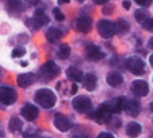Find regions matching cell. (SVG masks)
<instances>
[{"label": "cell", "mask_w": 153, "mask_h": 138, "mask_svg": "<svg viewBox=\"0 0 153 138\" xmlns=\"http://www.w3.org/2000/svg\"><path fill=\"white\" fill-rule=\"evenodd\" d=\"M35 102L39 103V106L43 109H50L55 105L56 97L50 89H40L35 93Z\"/></svg>", "instance_id": "6da1fadb"}, {"label": "cell", "mask_w": 153, "mask_h": 138, "mask_svg": "<svg viewBox=\"0 0 153 138\" xmlns=\"http://www.w3.org/2000/svg\"><path fill=\"white\" fill-rule=\"evenodd\" d=\"M18 99L16 90L10 86H1L0 87V105L1 106H10L13 105Z\"/></svg>", "instance_id": "7a4b0ae2"}, {"label": "cell", "mask_w": 153, "mask_h": 138, "mask_svg": "<svg viewBox=\"0 0 153 138\" xmlns=\"http://www.w3.org/2000/svg\"><path fill=\"white\" fill-rule=\"evenodd\" d=\"M126 69L134 75H143L145 72V63L138 56H130L126 59Z\"/></svg>", "instance_id": "3957f363"}, {"label": "cell", "mask_w": 153, "mask_h": 138, "mask_svg": "<svg viewBox=\"0 0 153 138\" xmlns=\"http://www.w3.org/2000/svg\"><path fill=\"white\" fill-rule=\"evenodd\" d=\"M59 67L56 66L54 62H47V63H45L42 67H40V71H39V74H40V77L43 78L45 80H51V79H54L55 77H58L59 75Z\"/></svg>", "instance_id": "277c9868"}, {"label": "cell", "mask_w": 153, "mask_h": 138, "mask_svg": "<svg viewBox=\"0 0 153 138\" xmlns=\"http://www.w3.org/2000/svg\"><path fill=\"white\" fill-rule=\"evenodd\" d=\"M90 117L94 118V121L97 123L102 125V123H108L109 121L111 120V113H110V110L106 107V105L103 103V105H101V106L98 107V110H95Z\"/></svg>", "instance_id": "5b68a950"}, {"label": "cell", "mask_w": 153, "mask_h": 138, "mask_svg": "<svg viewBox=\"0 0 153 138\" xmlns=\"http://www.w3.org/2000/svg\"><path fill=\"white\" fill-rule=\"evenodd\" d=\"M97 30H98V34L102 38H105V39H109V38H111L116 34L114 23L110 20H101L97 26Z\"/></svg>", "instance_id": "8992f818"}, {"label": "cell", "mask_w": 153, "mask_h": 138, "mask_svg": "<svg viewBox=\"0 0 153 138\" xmlns=\"http://www.w3.org/2000/svg\"><path fill=\"white\" fill-rule=\"evenodd\" d=\"M73 107L78 113H89L91 110V101H90V98H87L85 95L76 97V98L73 99Z\"/></svg>", "instance_id": "52a82bcc"}, {"label": "cell", "mask_w": 153, "mask_h": 138, "mask_svg": "<svg viewBox=\"0 0 153 138\" xmlns=\"http://www.w3.org/2000/svg\"><path fill=\"white\" fill-rule=\"evenodd\" d=\"M122 110H124L128 115L136 118L138 114H140V111H141V105H140V102L136 101V99H126V98H125Z\"/></svg>", "instance_id": "ba28073f"}, {"label": "cell", "mask_w": 153, "mask_h": 138, "mask_svg": "<svg viewBox=\"0 0 153 138\" xmlns=\"http://www.w3.org/2000/svg\"><path fill=\"white\" fill-rule=\"evenodd\" d=\"M54 125H55V128L58 129L59 131H62V133H66V131H69L70 129H71V122H70V120L66 117V115L63 114H55V117H54Z\"/></svg>", "instance_id": "9c48e42d"}, {"label": "cell", "mask_w": 153, "mask_h": 138, "mask_svg": "<svg viewBox=\"0 0 153 138\" xmlns=\"http://www.w3.org/2000/svg\"><path fill=\"white\" fill-rule=\"evenodd\" d=\"M130 89H132V93L136 97H146L149 93V86L145 80H140V79L134 80L132 83V86H130Z\"/></svg>", "instance_id": "30bf717a"}, {"label": "cell", "mask_w": 153, "mask_h": 138, "mask_svg": "<svg viewBox=\"0 0 153 138\" xmlns=\"http://www.w3.org/2000/svg\"><path fill=\"white\" fill-rule=\"evenodd\" d=\"M91 27H93V20H91V18L87 15L79 16L75 21V28L78 30L79 32H83V34L89 32L90 30H91Z\"/></svg>", "instance_id": "8fae6325"}, {"label": "cell", "mask_w": 153, "mask_h": 138, "mask_svg": "<svg viewBox=\"0 0 153 138\" xmlns=\"http://www.w3.org/2000/svg\"><path fill=\"white\" fill-rule=\"evenodd\" d=\"M86 56L89 61H93V62H97V61H101L103 58V52L98 46L95 44H89L86 47Z\"/></svg>", "instance_id": "7c38bea8"}, {"label": "cell", "mask_w": 153, "mask_h": 138, "mask_svg": "<svg viewBox=\"0 0 153 138\" xmlns=\"http://www.w3.org/2000/svg\"><path fill=\"white\" fill-rule=\"evenodd\" d=\"M22 115L26 118L27 121H35L39 115V110H38L36 106L31 103H27L22 107Z\"/></svg>", "instance_id": "4fadbf2b"}, {"label": "cell", "mask_w": 153, "mask_h": 138, "mask_svg": "<svg viewBox=\"0 0 153 138\" xmlns=\"http://www.w3.org/2000/svg\"><path fill=\"white\" fill-rule=\"evenodd\" d=\"M35 80V75L32 72H24V74H19L18 78H16V82H18V86L22 89H26L28 86H31Z\"/></svg>", "instance_id": "5bb4252c"}, {"label": "cell", "mask_w": 153, "mask_h": 138, "mask_svg": "<svg viewBox=\"0 0 153 138\" xmlns=\"http://www.w3.org/2000/svg\"><path fill=\"white\" fill-rule=\"evenodd\" d=\"M124 102H125V98L122 97H118V98H114L111 101L106 102V107L110 110V113H121L122 111V107H124Z\"/></svg>", "instance_id": "9a60e30c"}, {"label": "cell", "mask_w": 153, "mask_h": 138, "mask_svg": "<svg viewBox=\"0 0 153 138\" xmlns=\"http://www.w3.org/2000/svg\"><path fill=\"white\" fill-rule=\"evenodd\" d=\"M122 80H124L122 75L120 74V72H117V71H110L108 75H106V82H108V85L111 86V87L120 86L122 83Z\"/></svg>", "instance_id": "2e32d148"}, {"label": "cell", "mask_w": 153, "mask_h": 138, "mask_svg": "<svg viewBox=\"0 0 153 138\" xmlns=\"http://www.w3.org/2000/svg\"><path fill=\"white\" fill-rule=\"evenodd\" d=\"M82 82H83V86L86 90L89 91H93L95 87H97V77H95L94 74H86L83 75V79H82Z\"/></svg>", "instance_id": "e0dca14e"}, {"label": "cell", "mask_w": 153, "mask_h": 138, "mask_svg": "<svg viewBox=\"0 0 153 138\" xmlns=\"http://www.w3.org/2000/svg\"><path fill=\"white\" fill-rule=\"evenodd\" d=\"M66 75L73 82H82V79H83V72L79 69H76V67H70V69H67Z\"/></svg>", "instance_id": "ac0fdd59"}, {"label": "cell", "mask_w": 153, "mask_h": 138, "mask_svg": "<svg viewBox=\"0 0 153 138\" xmlns=\"http://www.w3.org/2000/svg\"><path fill=\"white\" fill-rule=\"evenodd\" d=\"M126 134L130 138H136L141 134V125L137 122H130L126 126Z\"/></svg>", "instance_id": "d6986e66"}, {"label": "cell", "mask_w": 153, "mask_h": 138, "mask_svg": "<svg viewBox=\"0 0 153 138\" xmlns=\"http://www.w3.org/2000/svg\"><path fill=\"white\" fill-rule=\"evenodd\" d=\"M7 10L10 11L11 13H19V12H23L24 11V5L22 4L19 0H10L7 4Z\"/></svg>", "instance_id": "ffe728a7"}, {"label": "cell", "mask_w": 153, "mask_h": 138, "mask_svg": "<svg viewBox=\"0 0 153 138\" xmlns=\"http://www.w3.org/2000/svg\"><path fill=\"white\" fill-rule=\"evenodd\" d=\"M46 38L50 43H56L62 38V32L58 28H50L46 32Z\"/></svg>", "instance_id": "44dd1931"}, {"label": "cell", "mask_w": 153, "mask_h": 138, "mask_svg": "<svg viewBox=\"0 0 153 138\" xmlns=\"http://www.w3.org/2000/svg\"><path fill=\"white\" fill-rule=\"evenodd\" d=\"M22 128H23V122L19 120L18 117H12L10 120V123H8V129H10L12 133H16V131H20Z\"/></svg>", "instance_id": "7402d4cb"}, {"label": "cell", "mask_w": 153, "mask_h": 138, "mask_svg": "<svg viewBox=\"0 0 153 138\" xmlns=\"http://www.w3.org/2000/svg\"><path fill=\"white\" fill-rule=\"evenodd\" d=\"M34 19H35V21H36L40 27H43V26H46V24L50 23V18H48V16L46 15L43 11H36Z\"/></svg>", "instance_id": "603a6c76"}, {"label": "cell", "mask_w": 153, "mask_h": 138, "mask_svg": "<svg viewBox=\"0 0 153 138\" xmlns=\"http://www.w3.org/2000/svg\"><path fill=\"white\" fill-rule=\"evenodd\" d=\"M114 28H116V32H120V34H124V32L129 31V23L124 19H118V20L114 23Z\"/></svg>", "instance_id": "cb8c5ba5"}, {"label": "cell", "mask_w": 153, "mask_h": 138, "mask_svg": "<svg viewBox=\"0 0 153 138\" xmlns=\"http://www.w3.org/2000/svg\"><path fill=\"white\" fill-rule=\"evenodd\" d=\"M71 54V50H70L69 44H61L58 48V58L59 59H67Z\"/></svg>", "instance_id": "d4e9b609"}, {"label": "cell", "mask_w": 153, "mask_h": 138, "mask_svg": "<svg viewBox=\"0 0 153 138\" xmlns=\"http://www.w3.org/2000/svg\"><path fill=\"white\" fill-rule=\"evenodd\" d=\"M134 18L137 21H140V23H143V21H145L146 19H148V15H146V11L144 10H137L134 12Z\"/></svg>", "instance_id": "484cf974"}, {"label": "cell", "mask_w": 153, "mask_h": 138, "mask_svg": "<svg viewBox=\"0 0 153 138\" xmlns=\"http://www.w3.org/2000/svg\"><path fill=\"white\" fill-rule=\"evenodd\" d=\"M26 24H27V27H28V28H31V30H32V31H36V30H39V28H40V26L36 23V21H35V19H34V18L27 19V20H26Z\"/></svg>", "instance_id": "4316f807"}, {"label": "cell", "mask_w": 153, "mask_h": 138, "mask_svg": "<svg viewBox=\"0 0 153 138\" xmlns=\"http://www.w3.org/2000/svg\"><path fill=\"white\" fill-rule=\"evenodd\" d=\"M24 54H26V48L24 47H16L12 50V56L13 58H20V56H23Z\"/></svg>", "instance_id": "83f0119b"}, {"label": "cell", "mask_w": 153, "mask_h": 138, "mask_svg": "<svg viewBox=\"0 0 153 138\" xmlns=\"http://www.w3.org/2000/svg\"><path fill=\"white\" fill-rule=\"evenodd\" d=\"M23 137H24V138H36V137H38L36 129H34V128L27 129V130L23 133Z\"/></svg>", "instance_id": "f1b7e54d"}, {"label": "cell", "mask_w": 153, "mask_h": 138, "mask_svg": "<svg viewBox=\"0 0 153 138\" xmlns=\"http://www.w3.org/2000/svg\"><path fill=\"white\" fill-rule=\"evenodd\" d=\"M53 12H54V16H55V19H56L58 21L65 20V15H63V12H62V11L59 10V8H54Z\"/></svg>", "instance_id": "f546056e"}, {"label": "cell", "mask_w": 153, "mask_h": 138, "mask_svg": "<svg viewBox=\"0 0 153 138\" xmlns=\"http://www.w3.org/2000/svg\"><path fill=\"white\" fill-rule=\"evenodd\" d=\"M143 28L144 30H146V31H152V19L151 18H148L145 21H143Z\"/></svg>", "instance_id": "4dcf8cb0"}, {"label": "cell", "mask_w": 153, "mask_h": 138, "mask_svg": "<svg viewBox=\"0 0 153 138\" xmlns=\"http://www.w3.org/2000/svg\"><path fill=\"white\" fill-rule=\"evenodd\" d=\"M136 3H137L138 5H141V7H149L152 3V0H134Z\"/></svg>", "instance_id": "1f68e13d"}, {"label": "cell", "mask_w": 153, "mask_h": 138, "mask_svg": "<svg viewBox=\"0 0 153 138\" xmlns=\"http://www.w3.org/2000/svg\"><path fill=\"white\" fill-rule=\"evenodd\" d=\"M113 10H114L113 5H108V7H103L102 12H103V13H106V15H110V13L113 12Z\"/></svg>", "instance_id": "d6a6232c"}, {"label": "cell", "mask_w": 153, "mask_h": 138, "mask_svg": "<svg viewBox=\"0 0 153 138\" xmlns=\"http://www.w3.org/2000/svg\"><path fill=\"white\" fill-rule=\"evenodd\" d=\"M97 138H116V137H114L111 133H106V131H105V133L98 134V137H97Z\"/></svg>", "instance_id": "836d02e7"}, {"label": "cell", "mask_w": 153, "mask_h": 138, "mask_svg": "<svg viewBox=\"0 0 153 138\" xmlns=\"http://www.w3.org/2000/svg\"><path fill=\"white\" fill-rule=\"evenodd\" d=\"M24 1H26V4L28 5V7H32V5L38 4V3H39V0H24Z\"/></svg>", "instance_id": "e575fe53"}, {"label": "cell", "mask_w": 153, "mask_h": 138, "mask_svg": "<svg viewBox=\"0 0 153 138\" xmlns=\"http://www.w3.org/2000/svg\"><path fill=\"white\" fill-rule=\"evenodd\" d=\"M93 1L95 3V4H100V5H106L108 4L109 0H93Z\"/></svg>", "instance_id": "d590c367"}, {"label": "cell", "mask_w": 153, "mask_h": 138, "mask_svg": "<svg viewBox=\"0 0 153 138\" xmlns=\"http://www.w3.org/2000/svg\"><path fill=\"white\" fill-rule=\"evenodd\" d=\"M76 91H78V86H76V85H73L71 89H70V94H73V95H74Z\"/></svg>", "instance_id": "8d00e7d4"}, {"label": "cell", "mask_w": 153, "mask_h": 138, "mask_svg": "<svg viewBox=\"0 0 153 138\" xmlns=\"http://www.w3.org/2000/svg\"><path fill=\"white\" fill-rule=\"evenodd\" d=\"M122 5H124L125 10H129L130 8V1H128V0H125V1H122Z\"/></svg>", "instance_id": "74e56055"}, {"label": "cell", "mask_w": 153, "mask_h": 138, "mask_svg": "<svg viewBox=\"0 0 153 138\" xmlns=\"http://www.w3.org/2000/svg\"><path fill=\"white\" fill-rule=\"evenodd\" d=\"M73 138H87L86 136H85L83 133H81V134H78V133H75L74 136H73Z\"/></svg>", "instance_id": "f35d334b"}, {"label": "cell", "mask_w": 153, "mask_h": 138, "mask_svg": "<svg viewBox=\"0 0 153 138\" xmlns=\"http://www.w3.org/2000/svg\"><path fill=\"white\" fill-rule=\"evenodd\" d=\"M70 1V0H59V4H67V3H69Z\"/></svg>", "instance_id": "ab89813d"}, {"label": "cell", "mask_w": 153, "mask_h": 138, "mask_svg": "<svg viewBox=\"0 0 153 138\" xmlns=\"http://www.w3.org/2000/svg\"><path fill=\"white\" fill-rule=\"evenodd\" d=\"M152 43H153V40L151 39V40H149V42H148V48H151V50H152V48H153V46H152Z\"/></svg>", "instance_id": "60d3db41"}, {"label": "cell", "mask_w": 153, "mask_h": 138, "mask_svg": "<svg viewBox=\"0 0 153 138\" xmlns=\"http://www.w3.org/2000/svg\"><path fill=\"white\" fill-rule=\"evenodd\" d=\"M0 138H3V131L0 130Z\"/></svg>", "instance_id": "b9f144b4"}, {"label": "cell", "mask_w": 153, "mask_h": 138, "mask_svg": "<svg viewBox=\"0 0 153 138\" xmlns=\"http://www.w3.org/2000/svg\"><path fill=\"white\" fill-rule=\"evenodd\" d=\"M40 138H51V137H47V136H46V137H40Z\"/></svg>", "instance_id": "7bdbcfd3"}, {"label": "cell", "mask_w": 153, "mask_h": 138, "mask_svg": "<svg viewBox=\"0 0 153 138\" xmlns=\"http://www.w3.org/2000/svg\"><path fill=\"white\" fill-rule=\"evenodd\" d=\"M78 1H81V3H82V1H85V0H78Z\"/></svg>", "instance_id": "ee69618b"}]
</instances>
